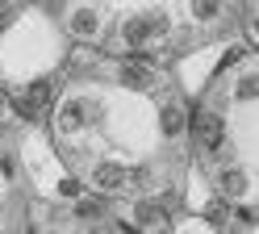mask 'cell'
<instances>
[{"label":"cell","instance_id":"6da1fadb","mask_svg":"<svg viewBox=\"0 0 259 234\" xmlns=\"http://www.w3.org/2000/svg\"><path fill=\"white\" fill-rule=\"evenodd\" d=\"M192 134L201 138L205 150H218L226 142V122H222L218 113H197V117H192Z\"/></svg>","mask_w":259,"mask_h":234},{"label":"cell","instance_id":"7a4b0ae2","mask_svg":"<svg viewBox=\"0 0 259 234\" xmlns=\"http://www.w3.org/2000/svg\"><path fill=\"white\" fill-rule=\"evenodd\" d=\"M125 167L121 163H101V167H96V172H92V184H96V188H101V192H117V188H125Z\"/></svg>","mask_w":259,"mask_h":234},{"label":"cell","instance_id":"3957f363","mask_svg":"<svg viewBox=\"0 0 259 234\" xmlns=\"http://www.w3.org/2000/svg\"><path fill=\"white\" fill-rule=\"evenodd\" d=\"M134 217H138L142 230H163V226H167V213H163V205H155V201H138V205H134Z\"/></svg>","mask_w":259,"mask_h":234},{"label":"cell","instance_id":"277c9868","mask_svg":"<svg viewBox=\"0 0 259 234\" xmlns=\"http://www.w3.org/2000/svg\"><path fill=\"white\" fill-rule=\"evenodd\" d=\"M55 92H59V80H34V84L25 88V96H21V100H25V105L38 113V109L46 105V100H55Z\"/></svg>","mask_w":259,"mask_h":234},{"label":"cell","instance_id":"5b68a950","mask_svg":"<svg viewBox=\"0 0 259 234\" xmlns=\"http://www.w3.org/2000/svg\"><path fill=\"white\" fill-rule=\"evenodd\" d=\"M121 80L130 84V88H151V84H155L151 67H142V63H125V67H121Z\"/></svg>","mask_w":259,"mask_h":234},{"label":"cell","instance_id":"8992f818","mask_svg":"<svg viewBox=\"0 0 259 234\" xmlns=\"http://www.w3.org/2000/svg\"><path fill=\"white\" fill-rule=\"evenodd\" d=\"M96 25H101V21H96V13H92V9H75V13H71V29L79 33V38H92Z\"/></svg>","mask_w":259,"mask_h":234},{"label":"cell","instance_id":"52a82bcc","mask_svg":"<svg viewBox=\"0 0 259 234\" xmlns=\"http://www.w3.org/2000/svg\"><path fill=\"white\" fill-rule=\"evenodd\" d=\"M205 222H209V226H226V222H230L226 201H209V205H205Z\"/></svg>","mask_w":259,"mask_h":234},{"label":"cell","instance_id":"ba28073f","mask_svg":"<svg viewBox=\"0 0 259 234\" xmlns=\"http://www.w3.org/2000/svg\"><path fill=\"white\" fill-rule=\"evenodd\" d=\"M79 113H84V105H79V100H67V105H63L59 126H63V130H75V126H79Z\"/></svg>","mask_w":259,"mask_h":234},{"label":"cell","instance_id":"9c48e42d","mask_svg":"<svg viewBox=\"0 0 259 234\" xmlns=\"http://www.w3.org/2000/svg\"><path fill=\"white\" fill-rule=\"evenodd\" d=\"M242 188H247V176H242V172H226L222 176V192L226 197H238Z\"/></svg>","mask_w":259,"mask_h":234},{"label":"cell","instance_id":"30bf717a","mask_svg":"<svg viewBox=\"0 0 259 234\" xmlns=\"http://www.w3.org/2000/svg\"><path fill=\"white\" fill-rule=\"evenodd\" d=\"M180 130H184V113L167 105V109H163V134H171V138H176Z\"/></svg>","mask_w":259,"mask_h":234},{"label":"cell","instance_id":"8fae6325","mask_svg":"<svg viewBox=\"0 0 259 234\" xmlns=\"http://www.w3.org/2000/svg\"><path fill=\"white\" fill-rule=\"evenodd\" d=\"M147 38H151L147 17H142V21H130V25H125V42H134V46H138V42H147Z\"/></svg>","mask_w":259,"mask_h":234},{"label":"cell","instance_id":"7c38bea8","mask_svg":"<svg viewBox=\"0 0 259 234\" xmlns=\"http://www.w3.org/2000/svg\"><path fill=\"white\" fill-rule=\"evenodd\" d=\"M192 13H197L201 21H213V17H218V0H197V5H192Z\"/></svg>","mask_w":259,"mask_h":234},{"label":"cell","instance_id":"4fadbf2b","mask_svg":"<svg viewBox=\"0 0 259 234\" xmlns=\"http://www.w3.org/2000/svg\"><path fill=\"white\" fill-rule=\"evenodd\" d=\"M75 213H79V217H96V213H101V201H79Z\"/></svg>","mask_w":259,"mask_h":234},{"label":"cell","instance_id":"5bb4252c","mask_svg":"<svg viewBox=\"0 0 259 234\" xmlns=\"http://www.w3.org/2000/svg\"><path fill=\"white\" fill-rule=\"evenodd\" d=\"M238 96H242V100H255V75H251V80H242V88H238Z\"/></svg>","mask_w":259,"mask_h":234},{"label":"cell","instance_id":"9a60e30c","mask_svg":"<svg viewBox=\"0 0 259 234\" xmlns=\"http://www.w3.org/2000/svg\"><path fill=\"white\" fill-rule=\"evenodd\" d=\"M238 222H242V226H255V205H251V209H238Z\"/></svg>","mask_w":259,"mask_h":234},{"label":"cell","instance_id":"2e32d148","mask_svg":"<svg viewBox=\"0 0 259 234\" xmlns=\"http://www.w3.org/2000/svg\"><path fill=\"white\" fill-rule=\"evenodd\" d=\"M9 17H13V9H9V5H0V29L9 25Z\"/></svg>","mask_w":259,"mask_h":234}]
</instances>
